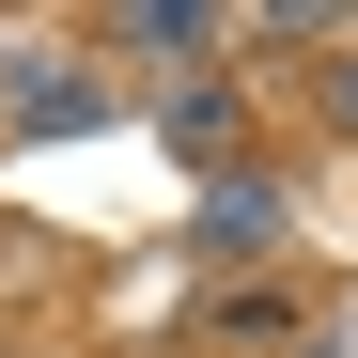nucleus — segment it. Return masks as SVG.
I'll list each match as a JSON object with an SVG mask.
<instances>
[{
	"mask_svg": "<svg viewBox=\"0 0 358 358\" xmlns=\"http://www.w3.org/2000/svg\"><path fill=\"white\" fill-rule=\"evenodd\" d=\"M327 125H358V47H343V63H327Z\"/></svg>",
	"mask_w": 358,
	"mask_h": 358,
	"instance_id": "obj_3",
	"label": "nucleus"
},
{
	"mask_svg": "<svg viewBox=\"0 0 358 358\" xmlns=\"http://www.w3.org/2000/svg\"><path fill=\"white\" fill-rule=\"evenodd\" d=\"M16 109H31V125H94L109 94H94V78H47V63H31V78H16Z\"/></svg>",
	"mask_w": 358,
	"mask_h": 358,
	"instance_id": "obj_2",
	"label": "nucleus"
},
{
	"mask_svg": "<svg viewBox=\"0 0 358 358\" xmlns=\"http://www.w3.org/2000/svg\"><path fill=\"white\" fill-rule=\"evenodd\" d=\"M280 203H265V171H218V203H203V250H265Z\"/></svg>",
	"mask_w": 358,
	"mask_h": 358,
	"instance_id": "obj_1",
	"label": "nucleus"
}]
</instances>
